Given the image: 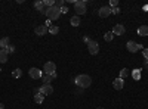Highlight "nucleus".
<instances>
[{"instance_id": "nucleus-1", "label": "nucleus", "mask_w": 148, "mask_h": 109, "mask_svg": "<svg viewBox=\"0 0 148 109\" xmlns=\"http://www.w3.org/2000/svg\"><path fill=\"white\" fill-rule=\"evenodd\" d=\"M74 83H76V86H79L82 89H88V87H90V84H92V78L89 75H86V74H80V75L76 77Z\"/></svg>"}, {"instance_id": "nucleus-2", "label": "nucleus", "mask_w": 148, "mask_h": 109, "mask_svg": "<svg viewBox=\"0 0 148 109\" xmlns=\"http://www.w3.org/2000/svg\"><path fill=\"white\" fill-rule=\"evenodd\" d=\"M59 15H61V10H59L56 6H52V7L46 9V16H47L49 21H55V19H58Z\"/></svg>"}, {"instance_id": "nucleus-3", "label": "nucleus", "mask_w": 148, "mask_h": 109, "mask_svg": "<svg viewBox=\"0 0 148 109\" xmlns=\"http://www.w3.org/2000/svg\"><path fill=\"white\" fill-rule=\"evenodd\" d=\"M74 10L77 12V16L86 14V2H83V0H77V2H74Z\"/></svg>"}, {"instance_id": "nucleus-4", "label": "nucleus", "mask_w": 148, "mask_h": 109, "mask_svg": "<svg viewBox=\"0 0 148 109\" xmlns=\"http://www.w3.org/2000/svg\"><path fill=\"white\" fill-rule=\"evenodd\" d=\"M126 47H127V50H129L130 53H136V52H139V50H144V46L139 44V43H135V41H127Z\"/></svg>"}, {"instance_id": "nucleus-5", "label": "nucleus", "mask_w": 148, "mask_h": 109, "mask_svg": "<svg viewBox=\"0 0 148 109\" xmlns=\"http://www.w3.org/2000/svg\"><path fill=\"white\" fill-rule=\"evenodd\" d=\"M43 71H45V74L52 75L53 72H56V65H55L53 62H46L45 66H43Z\"/></svg>"}, {"instance_id": "nucleus-6", "label": "nucleus", "mask_w": 148, "mask_h": 109, "mask_svg": "<svg viewBox=\"0 0 148 109\" xmlns=\"http://www.w3.org/2000/svg\"><path fill=\"white\" fill-rule=\"evenodd\" d=\"M88 50H89L90 55H96L98 52H99V44H98V41L90 40V43L88 44Z\"/></svg>"}, {"instance_id": "nucleus-7", "label": "nucleus", "mask_w": 148, "mask_h": 109, "mask_svg": "<svg viewBox=\"0 0 148 109\" xmlns=\"http://www.w3.org/2000/svg\"><path fill=\"white\" fill-rule=\"evenodd\" d=\"M111 14V7L110 6H102L98 9V16H101V18H108Z\"/></svg>"}, {"instance_id": "nucleus-8", "label": "nucleus", "mask_w": 148, "mask_h": 109, "mask_svg": "<svg viewBox=\"0 0 148 109\" xmlns=\"http://www.w3.org/2000/svg\"><path fill=\"white\" fill-rule=\"evenodd\" d=\"M39 91L43 94V96H47V94H52L53 93V87L51 84H43V86L39 89Z\"/></svg>"}, {"instance_id": "nucleus-9", "label": "nucleus", "mask_w": 148, "mask_h": 109, "mask_svg": "<svg viewBox=\"0 0 148 109\" xmlns=\"http://www.w3.org/2000/svg\"><path fill=\"white\" fill-rule=\"evenodd\" d=\"M28 74H30V77L33 78V80H40L42 78V71H39V68H31L30 71H28Z\"/></svg>"}, {"instance_id": "nucleus-10", "label": "nucleus", "mask_w": 148, "mask_h": 109, "mask_svg": "<svg viewBox=\"0 0 148 109\" xmlns=\"http://www.w3.org/2000/svg\"><path fill=\"white\" fill-rule=\"evenodd\" d=\"M126 32V28L121 25V24H117V25H114V28H113V34L114 35H123Z\"/></svg>"}, {"instance_id": "nucleus-11", "label": "nucleus", "mask_w": 148, "mask_h": 109, "mask_svg": "<svg viewBox=\"0 0 148 109\" xmlns=\"http://www.w3.org/2000/svg\"><path fill=\"white\" fill-rule=\"evenodd\" d=\"M113 87L116 89V90H121L123 87H125V80H123V78H116L114 81H113Z\"/></svg>"}, {"instance_id": "nucleus-12", "label": "nucleus", "mask_w": 148, "mask_h": 109, "mask_svg": "<svg viewBox=\"0 0 148 109\" xmlns=\"http://www.w3.org/2000/svg\"><path fill=\"white\" fill-rule=\"evenodd\" d=\"M34 32H36L37 35H45V34L47 32V27H46V25H39V27H36Z\"/></svg>"}, {"instance_id": "nucleus-13", "label": "nucleus", "mask_w": 148, "mask_h": 109, "mask_svg": "<svg viewBox=\"0 0 148 109\" xmlns=\"http://www.w3.org/2000/svg\"><path fill=\"white\" fill-rule=\"evenodd\" d=\"M34 7L39 10V12H42V14H45L46 15V10L43 9L45 7V5H43V2H40V0H37V2H34Z\"/></svg>"}, {"instance_id": "nucleus-14", "label": "nucleus", "mask_w": 148, "mask_h": 109, "mask_svg": "<svg viewBox=\"0 0 148 109\" xmlns=\"http://www.w3.org/2000/svg\"><path fill=\"white\" fill-rule=\"evenodd\" d=\"M138 34L141 35V37H145V35H148V27L147 25H141L138 28Z\"/></svg>"}, {"instance_id": "nucleus-15", "label": "nucleus", "mask_w": 148, "mask_h": 109, "mask_svg": "<svg viewBox=\"0 0 148 109\" xmlns=\"http://www.w3.org/2000/svg\"><path fill=\"white\" fill-rule=\"evenodd\" d=\"M43 100H45V96H43L40 91L34 94V102H36V103H39V105H40V103H43Z\"/></svg>"}, {"instance_id": "nucleus-16", "label": "nucleus", "mask_w": 148, "mask_h": 109, "mask_svg": "<svg viewBox=\"0 0 148 109\" xmlns=\"http://www.w3.org/2000/svg\"><path fill=\"white\" fill-rule=\"evenodd\" d=\"M9 46V39L8 37H3L0 40V47H2V50H6V47Z\"/></svg>"}, {"instance_id": "nucleus-17", "label": "nucleus", "mask_w": 148, "mask_h": 109, "mask_svg": "<svg viewBox=\"0 0 148 109\" xmlns=\"http://www.w3.org/2000/svg\"><path fill=\"white\" fill-rule=\"evenodd\" d=\"M0 62H2V64L8 62V53L5 50H2V49H0Z\"/></svg>"}, {"instance_id": "nucleus-18", "label": "nucleus", "mask_w": 148, "mask_h": 109, "mask_svg": "<svg viewBox=\"0 0 148 109\" xmlns=\"http://www.w3.org/2000/svg\"><path fill=\"white\" fill-rule=\"evenodd\" d=\"M70 22H71L73 27H79V25H80V18L76 15V16H73V18L70 19Z\"/></svg>"}, {"instance_id": "nucleus-19", "label": "nucleus", "mask_w": 148, "mask_h": 109, "mask_svg": "<svg viewBox=\"0 0 148 109\" xmlns=\"http://www.w3.org/2000/svg\"><path fill=\"white\" fill-rule=\"evenodd\" d=\"M113 39H114L113 31H108V32H105V34H104V40H105V41H111Z\"/></svg>"}, {"instance_id": "nucleus-20", "label": "nucleus", "mask_w": 148, "mask_h": 109, "mask_svg": "<svg viewBox=\"0 0 148 109\" xmlns=\"http://www.w3.org/2000/svg\"><path fill=\"white\" fill-rule=\"evenodd\" d=\"M47 32H51V34H58L59 32V27H56V25H51L47 28Z\"/></svg>"}, {"instance_id": "nucleus-21", "label": "nucleus", "mask_w": 148, "mask_h": 109, "mask_svg": "<svg viewBox=\"0 0 148 109\" xmlns=\"http://www.w3.org/2000/svg\"><path fill=\"white\" fill-rule=\"evenodd\" d=\"M21 75H22V71H21L19 68H16V69L12 71V77H14V78H19Z\"/></svg>"}, {"instance_id": "nucleus-22", "label": "nucleus", "mask_w": 148, "mask_h": 109, "mask_svg": "<svg viewBox=\"0 0 148 109\" xmlns=\"http://www.w3.org/2000/svg\"><path fill=\"white\" fill-rule=\"evenodd\" d=\"M42 81H43L45 84H51L52 77H51V75H47V74H45V75H42Z\"/></svg>"}, {"instance_id": "nucleus-23", "label": "nucleus", "mask_w": 148, "mask_h": 109, "mask_svg": "<svg viewBox=\"0 0 148 109\" xmlns=\"http://www.w3.org/2000/svg\"><path fill=\"white\" fill-rule=\"evenodd\" d=\"M129 75V69H126V68H123L121 71H120V78H123V80H125L126 77Z\"/></svg>"}, {"instance_id": "nucleus-24", "label": "nucleus", "mask_w": 148, "mask_h": 109, "mask_svg": "<svg viewBox=\"0 0 148 109\" xmlns=\"http://www.w3.org/2000/svg\"><path fill=\"white\" fill-rule=\"evenodd\" d=\"M43 5L49 9V7H52V6H55V2H53V0H45V2H43Z\"/></svg>"}, {"instance_id": "nucleus-25", "label": "nucleus", "mask_w": 148, "mask_h": 109, "mask_svg": "<svg viewBox=\"0 0 148 109\" xmlns=\"http://www.w3.org/2000/svg\"><path fill=\"white\" fill-rule=\"evenodd\" d=\"M55 6H56L58 9H61L62 6H65V0H56V2H55Z\"/></svg>"}, {"instance_id": "nucleus-26", "label": "nucleus", "mask_w": 148, "mask_h": 109, "mask_svg": "<svg viewBox=\"0 0 148 109\" xmlns=\"http://www.w3.org/2000/svg\"><path fill=\"white\" fill-rule=\"evenodd\" d=\"M6 53H14L15 52V46H12V44H9L8 47H6V50H5Z\"/></svg>"}, {"instance_id": "nucleus-27", "label": "nucleus", "mask_w": 148, "mask_h": 109, "mask_svg": "<svg viewBox=\"0 0 148 109\" xmlns=\"http://www.w3.org/2000/svg\"><path fill=\"white\" fill-rule=\"evenodd\" d=\"M119 6V2H117V0H113V2H110V7L111 9H114V7H117Z\"/></svg>"}, {"instance_id": "nucleus-28", "label": "nucleus", "mask_w": 148, "mask_h": 109, "mask_svg": "<svg viewBox=\"0 0 148 109\" xmlns=\"http://www.w3.org/2000/svg\"><path fill=\"white\" fill-rule=\"evenodd\" d=\"M111 14H114V15H119V14H120V9H119V7H114V9H111Z\"/></svg>"}, {"instance_id": "nucleus-29", "label": "nucleus", "mask_w": 148, "mask_h": 109, "mask_svg": "<svg viewBox=\"0 0 148 109\" xmlns=\"http://www.w3.org/2000/svg\"><path fill=\"white\" fill-rule=\"evenodd\" d=\"M59 10L62 12V14H67V12H68V7H67V6H62V7H61Z\"/></svg>"}, {"instance_id": "nucleus-30", "label": "nucleus", "mask_w": 148, "mask_h": 109, "mask_svg": "<svg viewBox=\"0 0 148 109\" xmlns=\"http://www.w3.org/2000/svg\"><path fill=\"white\" fill-rule=\"evenodd\" d=\"M142 55H144L145 59H148V49H144V50H142Z\"/></svg>"}, {"instance_id": "nucleus-31", "label": "nucleus", "mask_w": 148, "mask_h": 109, "mask_svg": "<svg viewBox=\"0 0 148 109\" xmlns=\"http://www.w3.org/2000/svg\"><path fill=\"white\" fill-rule=\"evenodd\" d=\"M83 41H84V43H88V44H89V43H90V39L88 37V35H84V37H83Z\"/></svg>"}, {"instance_id": "nucleus-32", "label": "nucleus", "mask_w": 148, "mask_h": 109, "mask_svg": "<svg viewBox=\"0 0 148 109\" xmlns=\"http://www.w3.org/2000/svg\"><path fill=\"white\" fill-rule=\"evenodd\" d=\"M139 77H141V75H139V71H136V72H135V78H136V80H138Z\"/></svg>"}, {"instance_id": "nucleus-33", "label": "nucleus", "mask_w": 148, "mask_h": 109, "mask_svg": "<svg viewBox=\"0 0 148 109\" xmlns=\"http://www.w3.org/2000/svg\"><path fill=\"white\" fill-rule=\"evenodd\" d=\"M145 60H147V64H145V68L148 69V59H145Z\"/></svg>"}, {"instance_id": "nucleus-34", "label": "nucleus", "mask_w": 148, "mask_h": 109, "mask_svg": "<svg viewBox=\"0 0 148 109\" xmlns=\"http://www.w3.org/2000/svg\"><path fill=\"white\" fill-rule=\"evenodd\" d=\"M5 106H3V103H0V109H3Z\"/></svg>"}, {"instance_id": "nucleus-35", "label": "nucleus", "mask_w": 148, "mask_h": 109, "mask_svg": "<svg viewBox=\"0 0 148 109\" xmlns=\"http://www.w3.org/2000/svg\"><path fill=\"white\" fill-rule=\"evenodd\" d=\"M96 109H104V108H101V106H99V108H96Z\"/></svg>"}]
</instances>
